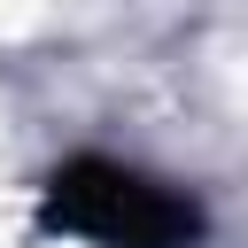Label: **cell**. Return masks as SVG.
I'll return each mask as SVG.
<instances>
[{
	"mask_svg": "<svg viewBox=\"0 0 248 248\" xmlns=\"http://www.w3.org/2000/svg\"><path fill=\"white\" fill-rule=\"evenodd\" d=\"M46 232H78L93 248H194L202 240V202L178 194L170 178H147L116 155H70L46 194H39Z\"/></svg>",
	"mask_w": 248,
	"mask_h": 248,
	"instance_id": "cell-1",
	"label": "cell"
}]
</instances>
